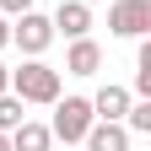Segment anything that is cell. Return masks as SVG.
<instances>
[{"instance_id": "6da1fadb", "label": "cell", "mask_w": 151, "mask_h": 151, "mask_svg": "<svg viewBox=\"0 0 151 151\" xmlns=\"http://www.w3.org/2000/svg\"><path fill=\"white\" fill-rule=\"evenodd\" d=\"M11 92H16L22 103H54V97H60V70H49V65L32 54L27 65L11 70Z\"/></svg>"}, {"instance_id": "7a4b0ae2", "label": "cell", "mask_w": 151, "mask_h": 151, "mask_svg": "<svg viewBox=\"0 0 151 151\" xmlns=\"http://www.w3.org/2000/svg\"><path fill=\"white\" fill-rule=\"evenodd\" d=\"M92 119H97V113H92L86 97H65V103L54 97V124H49V135H54V140H65V146H76V140L92 129Z\"/></svg>"}, {"instance_id": "3957f363", "label": "cell", "mask_w": 151, "mask_h": 151, "mask_svg": "<svg viewBox=\"0 0 151 151\" xmlns=\"http://www.w3.org/2000/svg\"><path fill=\"white\" fill-rule=\"evenodd\" d=\"M108 32L113 38H146L151 32V0H113L108 6Z\"/></svg>"}, {"instance_id": "277c9868", "label": "cell", "mask_w": 151, "mask_h": 151, "mask_svg": "<svg viewBox=\"0 0 151 151\" xmlns=\"http://www.w3.org/2000/svg\"><path fill=\"white\" fill-rule=\"evenodd\" d=\"M11 43L32 60V54H43V49L54 43V22H49V16H38V11H22V16L11 22Z\"/></svg>"}, {"instance_id": "5b68a950", "label": "cell", "mask_w": 151, "mask_h": 151, "mask_svg": "<svg viewBox=\"0 0 151 151\" xmlns=\"http://www.w3.org/2000/svg\"><path fill=\"white\" fill-rule=\"evenodd\" d=\"M54 32H65V38H86L92 32V6L86 0H60V11L49 16Z\"/></svg>"}, {"instance_id": "8992f818", "label": "cell", "mask_w": 151, "mask_h": 151, "mask_svg": "<svg viewBox=\"0 0 151 151\" xmlns=\"http://www.w3.org/2000/svg\"><path fill=\"white\" fill-rule=\"evenodd\" d=\"M81 140H86V151H129V129L119 119H92V129Z\"/></svg>"}, {"instance_id": "52a82bcc", "label": "cell", "mask_w": 151, "mask_h": 151, "mask_svg": "<svg viewBox=\"0 0 151 151\" xmlns=\"http://www.w3.org/2000/svg\"><path fill=\"white\" fill-rule=\"evenodd\" d=\"M65 70H70V76H97V70H103V49L92 43V38H70Z\"/></svg>"}, {"instance_id": "ba28073f", "label": "cell", "mask_w": 151, "mask_h": 151, "mask_svg": "<svg viewBox=\"0 0 151 151\" xmlns=\"http://www.w3.org/2000/svg\"><path fill=\"white\" fill-rule=\"evenodd\" d=\"M86 103H92V113H97V119H124V108L135 103V97H129L124 86H113V81H108L97 97H86Z\"/></svg>"}, {"instance_id": "9c48e42d", "label": "cell", "mask_w": 151, "mask_h": 151, "mask_svg": "<svg viewBox=\"0 0 151 151\" xmlns=\"http://www.w3.org/2000/svg\"><path fill=\"white\" fill-rule=\"evenodd\" d=\"M49 146H54V135H49L43 124H27L22 119V124L11 129V151H49Z\"/></svg>"}, {"instance_id": "30bf717a", "label": "cell", "mask_w": 151, "mask_h": 151, "mask_svg": "<svg viewBox=\"0 0 151 151\" xmlns=\"http://www.w3.org/2000/svg\"><path fill=\"white\" fill-rule=\"evenodd\" d=\"M22 108H27V103H22V97H16V92H0V129H6V135H11V129H16V124H22V119H27V113H22Z\"/></svg>"}, {"instance_id": "8fae6325", "label": "cell", "mask_w": 151, "mask_h": 151, "mask_svg": "<svg viewBox=\"0 0 151 151\" xmlns=\"http://www.w3.org/2000/svg\"><path fill=\"white\" fill-rule=\"evenodd\" d=\"M0 11H11V16H22V11H32V0H0Z\"/></svg>"}, {"instance_id": "7c38bea8", "label": "cell", "mask_w": 151, "mask_h": 151, "mask_svg": "<svg viewBox=\"0 0 151 151\" xmlns=\"http://www.w3.org/2000/svg\"><path fill=\"white\" fill-rule=\"evenodd\" d=\"M0 92H11V70L6 65H0Z\"/></svg>"}, {"instance_id": "4fadbf2b", "label": "cell", "mask_w": 151, "mask_h": 151, "mask_svg": "<svg viewBox=\"0 0 151 151\" xmlns=\"http://www.w3.org/2000/svg\"><path fill=\"white\" fill-rule=\"evenodd\" d=\"M11 43V22H0V49H6Z\"/></svg>"}, {"instance_id": "5bb4252c", "label": "cell", "mask_w": 151, "mask_h": 151, "mask_svg": "<svg viewBox=\"0 0 151 151\" xmlns=\"http://www.w3.org/2000/svg\"><path fill=\"white\" fill-rule=\"evenodd\" d=\"M0 151H11V135H6V129H0Z\"/></svg>"}, {"instance_id": "9a60e30c", "label": "cell", "mask_w": 151, "mask_h": 151, "mask_svg": "<svg viewBox=\"0 0 151 151\" xmlns=\"http://www.w3.org/2000/svg\"><path fill=\"white\" fill-rule=\"evenodd\" d=\"M86 6H97V0H86Z\"/></svg>"}]
</instances>
